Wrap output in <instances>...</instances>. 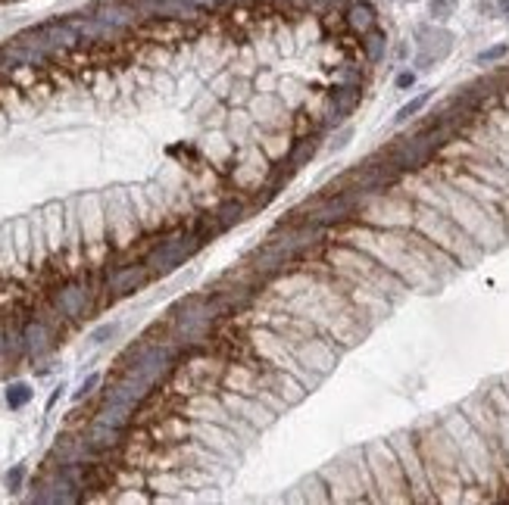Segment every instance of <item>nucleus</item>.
Returning <instances> with one entry per match:
<instances>
[{
	"instance_id": "nucleus-19",
	"label": "nucleus",
	"mask_w": 509,
	"mask_h": 505,
	"mask_svg": "<svg viewBox=\"0 0 509 505\" xmlns=\"http://www.w3.org/2000/svg\"><path fill=\"white\" fill-rule=\"evenodd\" d=\"M453 10H456V0H432V16L434 19L453 16Z\"/></svg>"
},
{
	"instance_id": "nucleus-13",
	"label": "nucleus",
	"mask_w": 509,
	"mask_h": 505,
	"mask_svg": "<svg viewBox=\"0 0 509 505\" xmlns=\"http://www.w3.org/2000/svg\"><path fill=\"white\" fill-rule=\"evenodd\" d=\"M344 25L356 35H365V31L378 29V16H375V6L365 4V0H354V4L344 10Z\"/></svg>"
},
{
	"instance_id": "nucleus-1",
	"label": "nucleus",
	"mask_w": 509,
	"mask_h": 505,
	"mask_svg": "<svg viewBox=\"0 0 509 505\" xmlns=\"http://www.w3.org/2000/svg\"><path fill=\"white\" fill-rule=\"evenodd\" d=\"M416 440H419L434 502H466V490H478L466 465H462L460 452H456L453 437L441 424V418L416 428Z\"/></svg>"
},
{
	"instance_id": "nucleus-15",
	"label": "nucleus",
	"mask_w": 509,
	"mask_h": 505,
	"mask_svg": "<svg viewBox=\"0 0 509 505\" xmlns=\"http://www.w3.org/2000/svg\"><path fill=\"white\" fill-rule=\"evenodd\" d=\"M365 41V60L369 63H378L384 57V48H388V41H384V31L382 29H372L363 35Z\"/></svg>"
},
{
	"instance_id": "nucleus-6",
	"label": "nucleus",
	"mask_w": 509,
	"mask_h": 505,
	"mask_svg": "<svg viewBox=\"0 0 509 505\" xmlns=\"http://www.w3.org/2000/svg\"><path fill=\"white\" fill-rule=\"evenodd\" d=\"M356 219L375 228H413L416 200L403 190V185H388L375 194H365Z\"/></svg>"
},
{
	"instance_id": "nucleus-9",
	"label": "nucleus",
	"mask_w": 509,
	"mask_h": 505,
	"mask_svg": "<svg viewBox=\"0 0 509 505\" xmlns=\"http://www.w3.org/2000/svg\"><path fill=\"white\" fill-rule=\"evenodd\" d=\"M213 393L225 403V409L232 412V415H238V418H244L250 428H257L259 434H263L266 428H272L276 424V418H278V412H272L269 405L266 403H259V399H253V396H244V393H238V390H228V387H213Z\"/></svg>"
},
{
	"instance_id": "nucleus-2",
	"label": "nucleus",
	"mask_w": 509,
	"mask_h": 505,
	"mask_svg": "<svg viewBox=\"0 0 509 505\" xmlns=\"http://www.w3.org/2000/svg\"><path fill=\"white\" fill-rule=\"evenodd\" d=\"M325 259L331 262L335 274L347 284H372L375 291H382L391 303H400L409 293L407 281L397 278L391 268H384L378 259H372L369 253H363L360 247H350L344 240H329L322 250Z\"/></svg>"
},
{
	"instance_id": "nucleus-10",
	"label": "nucleus",
	"mask_w": 509,
	"mask_h": 505,
	"mask_svg": "<svg viewBox=\"0 0 509 505\" xmlns=\"http://www.w3.org/2000/svg\"><path fill=\"white\" fill-rule=\"evenodd\" d=\"M150 281H154V272H150L141 259L126 262V266H107V303L141 291V287H147Z\"/></svg>"
},
{
	"instance_id": "nucleus-3",
	"label": "nucleus",
	"mask_w": 509,
	"mask_h": 505,
	"mask_svg": "<svg viewBox=\"0 0 509 505\" xmlns=\"http://www.w3.org/2000/svg\"><path fill=\"white\" fill-rule=\"evenodd\" d=\"M413 228L419 234H426L428 240H434L441 250H447L460 266H475V262L485 256V250H481V247L475 244V240L469 238L447 213H441V209H434V206H426V203H416Z\"/></svg>"
},
{
	"instance_id": "nucleus-5",
	"label": "nucleus",
	"mask_w": 509,
	"mask_h": 505,
	"mask_svg": "<svg viewBox=\"0 0 509 505\" xmlns=\"http://www.w3.org/2000/svg\"><path fill=\"white\" fill-rule=\"evenodd\" d=\"M363 456L369 462L372 477H375V502H413L407 475H403V465L391 440L363 446Z\"/></svg>"
},
{
	"instance_id": "nucleus-27",
	"label": "nucleus",
	"mask_w": 509,
	"mask_h": 505,
	"mask_svg": "<svg viewBox=\"0 0 509 505\" xmlns=\"http://www.w3.org/2000/svg\"><path fill=\"white\" fill-rule=\"evenodd\" d=\"M403 4H416V0H403Z\"/></svg>"
},
{
	"instance_id": "nucleus-22",
	"label": "nucleus",
	"mask_w": 509,
	"mask_h": 505,
	"mask_svg": "<svg viewBox=\"0 0 509 505\" xmlns=\"http://www.w3.org/2000/svg\"><path fill=\"white\" fill-rule=\"evenodd\" d=\"M97 384H101V375H91V378H84V384H82V390L75 393V399H84L91 390H94Z\"/></svg>"
},
{
	"instance_id": "nucleus-25",
	"label": "nucleus",
	"mask_w": 509,
	"mask_h": 505,
	"mask_svg": "<svg viewBox=\"0 0 509 505\" xmlns=\"http://www.w3.org/2000/svg\"><path fill=\"white\" fill-rule=\"evenodd\" d=\"M500 384H504V387H506V393H509V371H506L504 378H500Z\"/></svg>"
},
{
	"instance_id": "nucleus-26",
	"label": "nucleus",
	"mask_w": 509,
	"mask_h": 505,
	"mask_svg": "<svg viewBox=\"0 0 509 505\" xmlns=\"http://www.w3.org/2000/svg\"><path fill=\"white\" fill-rule=\"evenodd\" d=\"M504 107L509 109V91H506V94H504Z\"/></svg>"
},
{
	"instance_id": "nucleus-20",
	"label": "nucleus",
	"mask_w": 509,
	"mask_h": 505,
	"mask_svg": "<svg viewBox=\"0 0 509 505\" xmlns=\"http://www.w3.org/2000/svg\"><path fill=\"white\" fill-rule=\"evenodd\" d=\"M506 54H509V48H506V44H497V48H487V50H481V54H478V63H494V60H504Z\"/></svg>"
},
{
	"instance_id": "nucleus-23",
	"label": "nucleus",
	"mask_w": 509,
	"mask_h": 505,
	"mask_svg": "<svg viewBox=\"0 0 509 505\" xmlns=\"http://www.w3.org/2000/svg\"><path fill=\"white\" fill-rule=\"evenodd\" d=\"M413 82H416V72H403V75H397V88H409Z\"/></svg>"
},
{
	"instance_id": "nucleus-14",
	"label": "nucleus",
	"mask_w": 509,
	"mask_h": 505,
	"mask_svg": "<svg viewBox=\"0 0 509 505\" xmlns=\"http://www.w3.org/2000/svg\"><path fill=\"white\" fill-rule=\"evenodd\" d=\"M487 396H491L494 412H497L500 446H504V452H506V458H509V393H506L504 384H494L491 390H487Z\"/></svg>"
},
{
	"instance_id": "nucleus-7",
	"label": "nucleus",
	"mask_w": 509,
	"mask_h": 505,
	"mask_svg": "<svg viewBox=\"0 0 509 505\" xmlns=\"http://www.w3.org/2000/svg\"><path fill=\"white\" fill-rule=\"evenodd\" d=\"M388 440L397 449V458H400L403 465V475H407L413 502H434L426 462H422V452H419V440H416V431H400V434L388 437Z\"/></svg>"
},
{
	"instance_id": "nucleus-12",
	"label": "nucleus",
	"mask_w": 509,
	"mask_h": 505,
	"mask_svg": "<svg viewBox=\"0 0 509 505\" xmlns=\"http://www.w3.org/2000/svg\"><path fill=\"white\" fill-rule=\"evenodd\" d=\"M247 213H250V209L244 206V194H241V196L234 194V196H222L216 206H213L210 219H213V225H216L219 234H222V231H228V228L238 225V222H244Z\"/></svg>"
},
{
	"instance_id": "nucleus-21",
	"label": "nucleus",
	"mask_w": 509,
	"mask_h": 505,
	"mask_svg": "<svg viewBox=\"0 0 509 505\" xmlns=\"http://www.w3.org/2000/svg\"><path fill=\"white\" fill-rule=\"evenodd\" d=\"M116 334V325H103V327H97V331H91V344H103L107 337H113Z\"/></svg>"
},
{
	"instance_id": "nucleus-17",
	"label": "nucleus",
	"mask_w": 509,
	"mask_h": 505,
	"mask_svg": "<svg viewBox=\"0 0 509 505\" xmlns=\"http://www.w3.org/2000/svg\"><path fill=\"white\" fill-rule=\"evenodd\" d=\"M428 100H432V91H426V94H419V97H416V100H409L407 107H400V109H397L394 122H397V126H400V122L413 119L416 113H422V109H426V103H428Z\"/></svg>"
},
{
	"instance_id": "nucleus-24",
	"label": "nucleus",
	"mask_w": 509,
	"mask_h": 505,
	"mask_svg": "<svg viewBox=\"0 0 509 505\" xmlns=\"http://www.w3.org/2000/svg\"><path fill=\"white\" fill-rule=\"evenodd\" d=\"M350 135H354V131H350V128H344V135H338V137H335V144H331V150L344 147V144H347V137H350Z\"/></svg>"
},
{
	"instance_id": "nucleus-4",
	"label": "nucleus",
	"mask_w": 509,
	"mask_h": 505,
	"mask_svg": "<svg viewBox=\"0 0 509 505\" xmlns=\"http://www.w3.org/2000/svg\"><path fill=\"white\" fill-rule=\"evenodd\" d=\"M238 325H241V321H238ZM244 334H247V344H250L253 356L263 359V362H269L272 369L288 371V375L297 378L300 384H303L310 393L316 390V387L325 380L322 375H316V371L303 369V365H300L297 359H294L288 340H285L282 334L269 331V327H263V325H244Z\"/></svg>"
},
{
	"instance_id": "nucleus-18",
	"label": "nucleus",
	"mask_w": 509,
	"mask_h": 505,
	"mask_svg": "<svg viewBox=\"0 0 509 505\" xmlns=\"http://www.w3.org/2000/svg\"><path fill=\"white\" fill-rule=\"evenodd\" d=\"M29 399H31L29 384H10V390H6V403H10V409H22Z\"/></svg>"
},
{
	"instance_id": "nucleus-8",
	"label": "nucleus",
	"mask_w": 509,
	"mask_h": 505,
	"mask_svg": "<svg viewBox=\"0 0 509 505\" xmlns=\"http://www.w3.org/2000/svg\"><path fill=\"white\" fill-rule=\"evenodd\" d=\"M48 300L54 303V309L66 318V325H78V321L91 318L101 303H97V293L84 284L82 278H66L60 284H54L48 291Z\"/></svg>"
},
{
	"instance_id": "nucleus-16",
	"label": "nucleus",
	"mask_w": 509,
	"mask_h": 505,
	"mask_svg": "<svg viewBox=\"0 0 509 505\" xmlns=\"http://www.w3.org/2000/svg\"><path fill=\"white\" fill-rule=\"evenodd\" d=\"M312 156H316V141H312V137H303V141H297V147L288 153V166L300 169L303 162H310Z\"/></svg>"
},
{
	"instance_id": "nucleus-11",
	"label": "nucleus",
	"mask_w": 509,
	"mask_h": 505,
	"mask_svg": "<svg viewBox=\"0 0 509 505\" xmlns=\"http://www.w3.org/2000/svg\"><path fill=\"white\" fill-rule=\"evenodd\" d=\"M419 48H422V57H419V65H428L434 60H441V57L450 54V48H453V38H450V31L443 29H419Z\"/></svg>"
}]
</instances>
